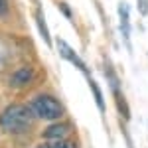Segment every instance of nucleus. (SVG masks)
I'll use <instances>...</instances> for the list:
<instances>
[{"label": "nucleus", "mask_w": 148, "mask_h": 148, "mask_svg": "<svg viewBox=\"0 0 148 148\" xmlns=\"http://www.w3.org/2000/svg\"><path fill=\"white\" fill-rule=\"evenodd\" d=\"M128 4L126 2H121L119 4V18H121V34H123V40H125L126 47L130 49V22H128Z\"/></svg>", "instance_id": "20e7f679"}, {"label": "nucleus", "mask_w": 148, "mask_h": 148, "mask_svg": "<svg viewBox=\"0 0 148 148\" xmlns=\"http://www.w3.org/2000/svg\"><path fill=\"white\" fill-rule=\"evenodd\" d=\"M36 24H38V30H40V34L44 38V42H46L47 46H51V36L47 32V24H46V18H44L42 8H38V12H36Z\"/></svg>", "instance_id": "0eeeda50"}, {"label": "nucleus", "mask_w": 148, "mask_h": 148, "mask_svg": "<svg viewBox=\"0 0 148 148\" xmlns=\"http://www.w3.org/2000/svg\"><path fill=\"white\" fill-rule=\"evenodd\" d=\"M71 130L69 123H56V125L47 126L44 130V138L46 140H59V138H67V132Z\"/></svg>", "instance_id": "39448f33"}, {"label": "nucleus", "mask_w": 148, "mask_h": 148, "mask_svg": "<svg viewBox=\"0 0 148 148\" xmlns=\"http://www.w3.org/2000/svg\"><path fill=\"white\" fill-rule=\"evenodd\" d=\"M38 148H79V146L73 138H59V140H47Z\"/></svg>", "instance_id": "6e6552de"}, {"label": "nucleus", "mask_w": 148, "mask_h": 148, "mask_svg": "<svg viewBox=\"0 0 148 148\" xmlns=\"http://www.w3.org/2000/svg\"><path fill=\"white\" fill-rule=\"evenodd\" d=\"M8 8H10V4H8V0H0V18L8 14Z\"/></svg>", "instance_id": "f8f14e48"}, {"label": "nucleus", "mask_w": 148, "mask_h": 148, "mask_svg": "<svg viewBox=\"0 0 148 148\" xmlns=\"http://www.w3.org/2000/svg\"><path fill=\"white\" fill-rule=\"evenodd\" d=\"M34 123V114L30 111L28 105H20V103H14L10 107H6L2 114H0V128L4 132H10V134H22L26 132Z\"/></svg>", "instance_id": "f257e3e1"}, {"label": "nucleus", "mask_w": 148, "mask_h": 148, "mask_svg": "<svg viewBox=\"0 0 148 148\" xmlns=\"http://www.w3.org/2000/svg\"><path fill=\"white\" fill-rule=\"evenodd\" d=\"M30 111L34 116L44 119V121H57L65 114L63 105L51 95H38L34 101L30 103Z\"/></svg>", "instance_id": "f03ea898"}, {"label": "nucleus", "mask_w": 148, "mask_h": 148, "mask_svg": "<svg viewBox=\"0 0 148 148\" xmlns=\"http://www.w3.org/2000/svg\"><path fill=\"white\" fill-rule=\"evenodd\" d=\"M113 95L116 97V107H119V113H121V116H123V119H130V111H128L126 101H125V97L121 95V91L113 93Z\"/></svg>", "instance_id": "1a4fd4ad"}, {"label": "nucleus", "mask_w": 148, "mask_h": 148, "mask_svg": "<svg viewBox=\"0 0 148 148\" xmlns=\"http://www.w3.org/2000/svg\"><path fill=\"white\" fill-rule=\"evenodd\" d=\"M59 8H61V12H63L67 18H71V10H69V6L65 4V2H59Z\"/></svg>", "instance_id": "ddd939ff"}, {"label": "nucleus", "mask_w": 148, "mask_h": 148, "mask_svg": "<svg viewBox=\"0 0 148 148\" xmlns=\"http://www.w3.org/2000/svg\"><path fill=\"white\" fill-rule=\"evenodd\" d=\"M32 77H34V69L32 67H22V69H18L14 75H12V87H18V85H26L28 81H32Z\"/></svg>", "instance_id": "423d86ee"}, {"label": "nucleus", "mask_w": 148, "mask_h": 148, "mask_svg": "<svg viewBox=\"0 0 148 148\" xmlns=\"http://www.w3.org/2000/svg\"><path fill=\"white\" fill-rule=\"evenodd\" d=\"M89 85H91V91H93V97H95L97 107H99L101 111H105V101H103V95H101V91H99V85H97L93 79H89Z\"/></svg>", "instance_id": "9d476101"}, {"label": "nucleus", "mask_w": 148, "mask_h": 148, "mask_svg": "<svg viewBox=\"0 0 148 148\" xmlns=\"http://www.w3.org/2000/svg\"><path fill=\"white\" fill-rule=\"evenodd\" d=\"M57 49H59V56L63 57L65 61L73 63L75 67L81 69V71H83V73L89 77V69H87V65H85V63H83V61L79 59V56H77V53H75V51H73V49L67 46V42H63V40H57Z\"/></svg>", "instance_id": "7ed1b4c3"}, {"label": "nucleus", "mask_w": 148, "mask_h": 148, "mask_svg": "<svg viewBox=\"0 0 148 148\" xmlns=\"http://www.w3.org/2000/svg\"><path fill=\"white\" fill-rule=\"evenodd\" d=\"M136 2H138V12L142 16H146L148 14V0H136Z\"/></svg>", "instance_id": "9b49d317"}]
</instances>
